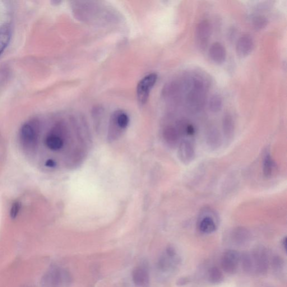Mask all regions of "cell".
I'll use <instances>...</instances> for the list:
<instances>
[{
	"label": "cell",
	"mask_w": 287,
	"mask_h": 287,
	"mask_svg": "<svg viewBox=\"0 0 287 287\" xmlns=\"http://www.w3.org/2000/svg\"><path fill=\"white\" fill-rule=\"evenodd\" d=\"M39 124L36 120H31L22 124L20 130L22 144L27 150H34L38 144Z\"/></svg>",
	"instance_id": "1"
},
{
	"label": "cell",
	"mask_w": 287,
	"mask_h": 287,
	"mask_svg": "<svg viewBox=\"0 0 287 287\" xmlns=\"http://www.w3.org/2000/svg\"><path fill=\"white\" fill-rule=\"evenodd\" d=\"M68 273L61 268H52L42 278V287H66L70 283Z\"/></svg>",
	"instance_id": "2"
},
{
	"label": "cell",
	"mask_w": 287,
	"mask_h": 287,
	"mask_svg": "<svg viewBox=\"0 0 287 287\" xmlns=\"http://www.w3.org/2000/svg\"><path fill=\"white\" fill-rule=\"evenodd\" d=\"M128 115L122 111L115 112L111 117L108 128V140L113 142L121 136L129 124Z\"/></svg>",
	"instance_id": "3"
},
{
	"label": "cell",
	"mask_w": 287,
	"mask_h": 287,
	"mask_svg": "<svg viewBox=\"0 0 287 287\" xmlns=\"http://www.w3.org/2000/svg\"><path fill=\"white\" fill-rule=\"evenodd\" d=\"M192 90L187 97V104L192 110L202 107L205 101V86L202 82L196 78L190 82Z\"/></svg>",
	"instance_id": "4"
},
{
	"label": "cell",
	"mask_w": 287,
	"mask_h": 287,
	"mask_svg": "<svg viewBox=\"0 0 287 287\" xmlns=\"http://www.w3.org/2000/svg\"><path fill=\"white\" fill-rule=\"evenodd\" d=\"M158 76L155 73L146 76L138 83L136 90L137 98L141 105L145 104L149 98L150 92L156 84Z\"/></svg>",
	"instance_id": "5"
},
{
	"label": "cell",
	"mask_w": 287,
	"mask_h": 287,
	"mask_svg": "<svg viewBox=\"0 0 287 287\" xmlns=\"http://www.w3.org/2000/svg\"><path fill=\"white\" fill-rule=\"evenodd\" d=\"M66 130L62 126L54 128L46 138L45 144L49 150L58 151L62 150L64 144Z\"/></svg>",
	"instance_id": "6"
},
{
	"label": "cell",
	"mask_w": 287,
	"mask_h": 287,
	"mask_svg": "<svg viewBox=\"0 0 287 287\" xmlns=\"http://www.w3.org/2000/svg\"><path fill=\"white\" fill-rule=\"evenodd\" d=\"M240 256L239 253L233 250L224 252L221 258L222 269L228 274H234L238 271Z\"/></svg>",
	"instance_id": "7"
},
{
	"label": "cell",
	"mask_w": 287,
	"mask_h": 287,
	"mask_svg": "<svg viewBox=\"0 0 287 287\" xmlns=\"http://www.w3.org/2000/svg\"><path fill=\"white\" fill-rule=\"evenodd\" d=\"M198 222V228L201 232L210 234L215 232L217 228L216 214L212 210H204L200 214Z\"/></svg>",
	"instance_id": "8"
},
{
	"label": "cell",
	"mask_w": 287,
	"mask_h": 287,
	"mask_svg": "<svg viewBox=\"0 0 287 287\" xmlns=\"http://www.w3.org/2000/svg\"><path fill=\"white\" fill-rule=\"evenodd\" d=\"M196 155V147L190 140L184 138L180 142L178 145V156L182 164H190L195 159Z\"/></svg>",
	"instance_id": "9"
},
{
	"label": "cell",
	"mask_w": 287,
	"mask_h": 287,
	"mask_svg": "<svg viewBox=\"0 0 287 287\" xmlns=\"http://www.w3.org/2000/svg\"><path fill=\"white\" fill-rule=\"evenodd\" d=\"M211 34V26L208 20H203L198 25L196 32V40L202 48H205Z\"/></svg>",
	"instance_id": "10"
},
{
	"label": "cell",
	"mask_w": 287,
	"mask_h": 287,
	"mask_svg": "<svg viewBox=\"0 0 287 287\" xmlns=\"http://www.w3.org/2000/svg\"><path fill=\"white\" fill-rule=\"evenodd\" d=\"M178 264L179 258L176 252L172 248H169L160 259L159 266L161 270L168 271L174 269Z\"/></svg>",
	"instance_id": "11"
},
{
	"label": "cell",
	"mask_w": 287,
	"mask_h": 287,
	"mask_svg": "<svg viewBox=\"0 0 287 287\" xmlns=\"http://www.w3.org/2000/svg\"><path fill=\"white\" fill-rule=\"evenodd\" d=\"M254 48V40L251 36L245 34L240 36L236 44V53L240 58H246Z\"/></svg>",
	"instance_id": "12"
},
{
	"label": "cell",
	"mask_w": 287,
	"mask_h": 287,
	"mask_svg": "<svg viewBox=\"0 0 287 287\" xmlns=\"http://www.w3.org/2000/svg\"><path fill=\"white\" fill-rule=\"evenodd\" d=\"M134 284L138 287H148L150 284L149 272L144 267L138 266L132 272Z\"/></svg>",
	"instance_id": "13"
},
{
	"label": "cell",
	"mask_w": 287,
	"mask_h": 287,
	"mask_svg": "<svg viewBox=\"0 0 287 287\" xmlns=\"http://www.w3.org/2000/svg\"><path fill=\"white\" fill-rule=\"evenodd\" d=\"M209 54L212 61L216 64H222L226 61V50L224 46L220 42H216L212 45Z\"/></svg>",
	"instance_id": "14"
},
{
	"label": "cell",
	"mask_w": 287,
	"mask_h": 287,
	"mask_svg": "<svg viewBox=\"0 0 287 287\" xmlns=\"http://www.w3.org/2000/svg\"><path fill=\"white\" fill-rule=\"evenodd\" d=\"M163 138L166 144L170 148H174L179 145L180 136L176 128L174 126L166 127L163 132Z\"/></svg>",
	"instance_id": "15"
},
{
	"label": "cell",
	"mask_w": 287,
	"mask_h": 287,
	"mask_svg": "<svg viewBox=\"0 0 287 287\" xmlns=\"http://www.w3.org/2000/svg\"><path fill=\"white\" fill-rule=\"evenodd\" d=\"M222 128L226 141L232 140L234 132V124L233 118L230 114L224 116L222 120Z\"/></svg>",
	"instance_id": "16"
},
{
	"label": "cell",
	"mask_w": 287,
	"mask_h": 287,
	"mask_svg": "<svg viewBox=\"0 0 287 287\" xmlns=\"http://www.w3.org/2000/svg\"><path fill=\"white\" fill-rule=\"evenodd\" d=\"M276 165L269 152H266L262 160V172L266 178L272 176L276 170Z\"/></svg>",
	"instance_id": "17"
},
{
	"label": "cell",
	"mask_w": 287,
	"mask_h": 287,
	"mask_svg": "<svg viewBox=\"0 0 287 287\" xmlns=\"http://www.w3.org/2000/svg\"><path fill=\"white\" fill-rule=\"evenodd\" d=\"M12 36V27L8 23L0 26V55L6 48Z\"/></svg>",
	"instance_id": "18"
},
{
	"label": "cell",
	"mask_w": 287,
	"mask_h": 287,
	"mask_svg": "<svg viewBox=\"0 0 287 287\" xmlns=\"http://www.w3.org/2000/svg\"><path fill=\"white\" fill-rule=\"evenodd\" d=\"M178 131L180 137H192L196 134V128L192 124L186 121L179 122L177 124Z\"/></svg>",
	"instance_id": "19"
},
{
	"label": "cell",
	"mask_w": 287,
	"mask_h": 287,
	"mask_svg": "<svg viewBox=\"0 0 287 287\" xmlns=\"http://www.w3.org/2000/svg\"><path fill=\"white\" fill-rule=\"evenodd\" d=\"M206 141L212 148H216L219 147L221 142L220 136L219 132L214 128H211L208 130L206 135Z\"/></svg>",
	"instance_id": "20"
},
{
	"label": "cell",
	"mask_w": 287,
	"mask_h": 287,
	"mask_svg": "<svg viewBox=\"0 0 287 287\" xmlns=\"http://www.w3.org/2000/svg\"><path fill=\"white\" fill-rule=\"evenodd\" d=\"M223 107V101L219 95L212 96L209 101V108L212 112H220Z\"/></svg>",
	"instance_id": "21"
},
{
	"label": "cell",
	"mask_w": 287,
	"mask_h": 287,
	"mask_svg": "<svg viewBox=\"0 0 287 287\" xmlns=\"http://www.w3.org/2000/svg\"><path fill=\"white\" fill-rule=\"evenodd\" d=\"M224 276L218 268L214 267L212 268L209 272V280L212 284H219L223 280Z\"/></svg>",
	"instance_id": "22"
},
{
	"label": "cell",
	"mask_w": 287,
	"mask_h": 287,
	"mask_svg": "<svg viewBox=\"0 0 287 287\" xmlns=\"http://www.w3.org/2000/svg\"><path fill=\"white\" fill-rule=\"evenodd\" d=\"M234 238L239 243L246 242L249 238V233L248 230L242 228H238L234 233Z\"/></svg>",
	"instance_id": "23"
},
{
	"label": "cell",
	"mask_w": 287,
	"mask_h": 287,
	"mask_svg": "<svg viewBox=\"0 0 287 287\" xmlns=\"http://www.w3.org/2000/svg\"><path fill=\"white\" fill-rule=\"evenodd\" d=\"M268 24L267 18L264 16H258L254 18L253 26L256 30H261L266 28Z\"/></svg>",
	"instance_id": "24"
},
{
	"label": "cell",
	"mask_w": 287,
	"mask_h": 287,
	"mask_svg": "<svg viewBox=\"0 0 287 287\" xmlns=\"http://www.w3.org/2000/svg\"><path fill=\"white\" fill-rule=\"evenodd\" d=\"M22 204L20 202H16L12 204L10 210V216L12 219H16L21 210Z\"/></svg>",
	"instance_id": "25"
},
{
	"label": "cell",
	"mask_w": 287,
	"mask_h": 287,
	"mask_svg": "<svg viewBox=\"0 0 287 287\" xmlns=\"http://www.w3.org/2000/svg\"><path fill=\"white\" fill-rule=\"evenodd\" d=\"M46 166H48V168H54L56 166V162L53 160H48L46 162Z\"/></svg>",
	"instance_id": "26"
},
{
	"label": "cell",
	"mask_w": 287,
	"mask_h": 287,
	"mask_svg": "<svg viewBox=\"0 0 287 287\" xmlns=\"http://www.w3.org/2000/svg\"><path fill=\"white\" fill-rule=\"evenodd\" d=\"M283 246L286 249V238H285L283 240Z\"/></svg>",
	"instance_id": "27"
}]
</instances>
